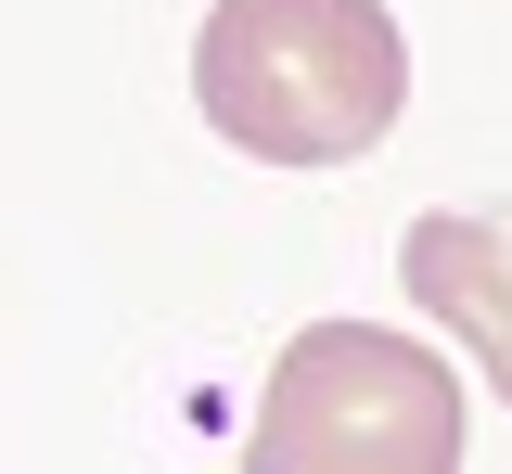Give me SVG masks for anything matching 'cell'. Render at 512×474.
Wrapping results in <instances>:
<instances>
[{
	"label": "cell",
	"instance_id": "6da1fadb",
	"mask_svg": "<svg viewBox=\"0 0 512 474\" xmlns=\"http://www.w3.org/2000/svg\"><path fill=\"white\" fill-rule=\"evenodd\" d=\"M192 103L256 167H359L410 103V39L384 0H218L192 39Z\"/></svg>",
	"mask_w": 512,
	"mask_h": 474
},
{
	"label": "cell",
	"instance_id": "7a4b0ae2",
	"mask_svg": "<svg viewBox=\"0 0 512 474\" xmlns=\"http://www.w3.org/2000/svg\"><path fill=\"white\" fill-rule=\"evenodd\" d=\"M461 372L384 321H308L256 385V474H461Z\"/></svg>",
	"mask_w": 512,
	"mask_h": 474
},
{
	"label": "cell",
	"instance_id": "3957f363",
	"mask_svg": "<svg viewBox=\"0 0 512 474\" xmlns=\"http://www.w3.org/2000/svg\"><path fill=\"white\" fill-rule=\"evenodd\" d=\"M397 282H410V308L436 334L474 346V372L512 398V205H436V218H410Z\"/></svg>",
	"mask_w": 512,
	"mask_h": 474
}]
</instances>
